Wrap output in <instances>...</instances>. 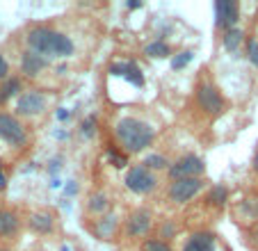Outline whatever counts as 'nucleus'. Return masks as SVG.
Instances as JSON below:
<instances>
[{
	"instance_id": "1",
	"label": "nucleus",
	"mask_w": 258,
	"mask_h": 251,
	"mask_svg": "<svg viewBox=\"0 0 258 251\" xmlns=\"http://www.w3.org/2000/svg\"><path fill=\"white\" fill-rule=\"evenodd\" d=\"M28 46L32 53L41 57H69L73 53V41L67 34L57 32L50 28H32L28 32Z\"/></svg>"
},
{
	"instance_id": "2",
	"label": "nucleus",
	"mask_w": 258,
	"mask_h": 251,
	"mask_svg": "<svg viewBox=\"0 0 258 251\" xmlns=\"http://www.w3.org/2000/svg\"><path fill=\"white\" fill-rule=\"evenodd\" d=\"M114 135H117V140L121 142V146L128 153H142L146 146H151V142L156 140V128L142 119L126 116V119H121L117 123Z\"/></svg>"
},
{
	"instance_id": "3",
	"label": "nucleus",
	"mask_w": 258,
	"mask_h": 251,
	"mask_svg": "<svg viewBox=\"0 0 258 251\" xmlns=\"http://www.w3.org/2000/svg\"><path fill=\"white\" fill-rule=\"evenodd\" d=\"M126 187L135 194H146V192H153L158 187V178L153 171H149L144 164H135L131 169L126 171V178H123Z\"/></svg>"
},
{
	"instance_id": "4",
	"label": "nucleus",
	"mask_w": 258,
	"mask_h": 251,
	"mask_svg": "<svg viewBox=\"0 0 258 251\" xmlns=\"http://www.w3.org/2000/svg\"><path fill=\"white\" fill-rule=\"evenodd\" d=\"M0 140L12 146H23L28 142L25 126L16 116L7 114V112H0Z\"/></svg>"
},
{
	"instance_id": "5",
	"label": "nucleus",
	"mask_w": 258,
	"mask_h": 251,
	"mask_svg": "<svg viewBox=\"0 0 258 251\" xmlns=\"http://www.w3.org/2000/svg\"><path fill=\"white\" fill-rule=\"evenodd\" d=\"M204 171H206L204 160H201L199 155H192V153L178 158L169 167V176L174 180H180V178H199Z\"/></svg>"
},
{
	"instance_id": "6",
	"label": "nucleus",
	"mask_w": 258,
	"mask_h": 251,
	"mask_svg": "<svg viewBox=\"0 0 258 251\" xmlns=\"http://www.w3.org/2000/svg\"><path fill=\"white\" fill-rule=\"evenodd\" d=\"M204 187V180L201 178H180L174 180L169 187V199L174 203H187L197 197Z\"/></svg>"
},
{
	"instance_id": "7",
	"label": "nucleus",
	"mask_w": 258,
	"mask_h": 251,
	"mask_svg": "<svg viewBox=\"0 0 258 251\" xmlns=\"http://www.w3.org/2000/svg\"><path fill=\"white\" fill-rule=\"evenodd\" d=\"M197 101H199V105L204 107L206 112H210V114H219V112H224V107H226V101L222 98V94L217 92V87H213L210 82L199 85V89H197Z\"/></svg>"
},
{
	"instance_id": "8",
	"label": "nucleus",
	"mask_w": 258,
	"mask_h": 251,
	"mask_svg": "<svg viewBox=\"0 0 258 251\" xmlns=\"http://www.w3.org/2000/svg\"><path fill=\"white\" fill-rule=\"evenodd\" d=\"M46 96L37 89L32 92H23L19 98H16V110H19L21 116H37L46 110Z\"/></svg>"
},
{
	"instance_id": "9",
	"label": "nucleus",
	"mask_w": 258,
	"mask_h": 251,
	"mask_svg": "<svg viewBox=\"0 0 258 251\" xmlns=\"http://www.w3.org/2000/svg\"><path fill=\"white\" fill-rule=\"evenodd\" d=\"M215 19H217L215 23H217L219 28L231 30L240 19L238 3H233V0H217V3H215Z\"/></svg>"
},
{
	"instance_id": "10",
	"label": "nucleus",
	"mask_w": 258,
	"mask_h": 251,
	"mask_svg": "<svg viewBox=\"0 0 258 251\" xmlns=\"http://www.w3.org/2000/svg\"><path fill=\"white\" fill-rule=\"evenodd\" d=\"M128 235H135V237H142L149 233V228H151V213L146 210V208H140V210H135V213L128 217Z\"/></svg>"
},
{
	"instance_id": "11",
	"label": "nucleus",
	"mask_w": 258,
	"mask_h": 251,
	"mask_svg": "<svg viewBox=\"0 0 258 251\" xmlns=\"http://www.w3.org/2000/svg\"><path fill=\"white\" fill-rule=\"evenodd\" d=\"M46 67H48V59L41 57V55H37V53H32V50H25L23 57H21V71L30 78L39 76Z\"/></svg>"
},
{
	"instance_id": "12",
	"label": "nucleus",
	"mask_w": 258,
	"mask_h": 251,
	"mask_svg": "<svg viewBox=\"0 0 258 251\" xmlns=\"http://www.w3.org/2000/svg\"><path fill=\"white\" fill-rule=\"evenodd\" d=\"M183 251H215V235L213 233H197L185 242Z\"/></svg>"
},
{
	"instance_id": "13",
	"label": "nucleus",
	"mask_w": 258,
	"mask_h": 251,
	"mask_svg": "<svg viewBox=\"0 0 258 251\" xmlns=\"http://www.w3.org/2000/svg\"><path fill=\"white\" fill-rule=\"evenodd\" d=\"M19 231V217L12 210H0V237H10Z\"/></svg>"
},
{
	"instance_id": "14",
	"label": "nucleus",
	"mask_w": 258,
	"mask_h": 251,
	"mask_svg": "<svg viewBox=\"0 0 258 251\" xmlns=\"http://www.w3.org/2000/svg\"><path fill=\"white\" fill-rule=\"evenodd\" d=\"M30 228L37 233H50L53 231V217L48 213H34L30 217Z\"/></svg>"
},
{
	"instance_id": "15",
	"label": "nucleus",
	"mask_w": 258,
	"mask_h": 251,
	"mask_svg": "<svg viewBox=\"0 0 258 251\" xmlns=\"http://www.w3.org/2000/svg\"><path fill=\"white\" fill-rule=\"evenodd\" d=\"M19 92H21V80L19 78H7V80L0 85V103L10 101V98L16 96Z\"/></svg>"
},
{
	"instance_id": "16",
	"label": "nucleus",
	"mask_w": 258,
	"mask_h": 251,
	"mask_svg": "<svg viewBox=\"0 0 258 251\" xmlns=\"http://www.w3.org/2000/svg\"><path fill=\"white\" fill-rule=\"evenodd\" d=\"M242 39H244V32L242 30H238V28H231V30H226V34H224V48L226 50H231V53H235V50L240 48V44H242Z\"/></svg>"
},
{
	"instance_id": "17",
	"label": "nucleus",
	"mask_w": 258,
	"mask_h": 251,
	"mask_svg": "<svg viewBox=\"0 0 258 251\" xmlns=\"http://www.w3.org/2000/svg\"><path fill=\"white\" fill-rule=\"evenodd\" d=\"M107 206H110V197H107L105 192H96V194H92V197H89V203H87L89 213H94V215L105 213Z\"/></svg>"
},
{
	"instance_id": "18",
	"label": "nucleus",
	"mask_w": 258,
	"mask_h": 251,
	"mask_svg": "<svg viewBox=\"0 0 258 251\" xmlns=\"http://www.w3.org/2000/svg\"><path fill=\"white\" fill-rule=\"evenodd\" d=\"M126 64V71H123V78H126L128 82H133L135 87H142L144 85V76H142V69L137 67L135 62H123Z\"/></svg>"
},
{
	"instance_id": "19",
	"label": "nucleus",
	"mask_w": 258,
	"mask_h": 251,
	"mask_svg": "<svg viewBox=\"0 0 258 251\" xmlns=\"http://www.w3.org/2000/svg\"><path fill=\"white\" fill-rule=\"evenodd\" d=\"M144 53L151 55V57H156V59H160V57H169L171 50H169V46H167L165 41H153V44H149L144 48Z\"/></svg>"
},
{
	"instance_id": "20",
	"label": "nucleus",
	"mask_w": 258,
	"mask_h": 251,
	"mask_svg": "<svg viewBox=\"0 0 258 251\" xmlns=\"http://www.w3.org/2000/svg\"><path fill=\"white\" fill-rule=\"evenodd\" d=\"M114 228H117V217H114V215H105V217L96 224V231L101 237H110V233H112Z\"/></svg>"
},
{
	"instance_id": "21",
	"label": "nucleus",
	"mask_w": 258,
	"mask_h": 251,
	"mask_svg": "<svg viewBox=\"0 0 258 251\" xmlns=\"http://www.w3.org/2000/svg\"><path fill=\"white\" fill-rule=\"evenodd\" d=\"M142 164H144V167H146V169H149V171H156V169H165V167H167V164H169V162H167V158H165V155L149 153V155H146V158H144V162H142Z\"/></svg>"
},
{
	"instance_id": "22",
	"label": "nucleus",
	"mask_w": 258,
	"mask_h": 251,
	"mask_svg": "<svg viewBox=\"0 0 258 251\" xmlns=\"http://www.w3.org/2000/svg\"><path fill=\"white\" fill-rule=\"evenodd\" d=\"M192 57H195V53H192V50H183V53L174 55V57H171V69H174V71H178V69L187 67V64L192 62Z\"/></svg>"
},
{
	"instance_id": "23",
	"label": "nucleus",
	"mask_w": 258,
	"mask_h": 251,
	"mask_svg": "<svg viewBox=\"0 0 258 251\" xmlns=\"http://www.w3.org/2000/svg\"><path fill=\"white\" fill-rule=\"evenodd\" d=\"M226 187H222V185H215L213 190H210V194H208V201L213 203V206H222V203L226 201Z\"/></svg>"
},
{
	"instance_id": "24",
	"label": "nucleus",
	"mask_w": 258,
	"mask_h": 251,
	"mask_svg": "<svg viewBox=\"0 0 258 251\" xmlns=\"http://www.w3.org/2000/svg\"><path fill=\"white\" fill-rule=\"evenodd\" d=\"M142 251H171V246L162 240H146L142 244Z\"/></svg>"
},
{
	"instance_id": "25",
	"label": "nucleus",
	"mask_w": 258,
	"mask_h": 251,
	"mask_svg": "<svg viewBox=\"0 0 258 251\" xmlns=\"http://www.w3.org/2000/svg\"><path fill=\"white\" fill-rule=\"evenodd\" d=\"M80 133H83L85 137H94V133H96V119L87 116V119L83 121V126H80Z\"/></svg>"
},
{
	"instance_id": "26",
	"label": "nucleus",
	"mask_w": 258,
	"mask_h": 251,
	"mask_svg": "<svg viewBox=\"0 0 258 251\" xmlns=\"http://www.w3.org/2000/svg\"><path fill=\"white\" fill-rule=\"evenodd\" d=\"M107 155H110V160H112V162H114V167H117V169H123V167H126V164H128L126 155L117 153V151H114V149H110V151H107Z\"/></svg>"
},
{
	"instance_id": "27",
	"label": "nucleus",
	"mask_w": 258,
	"mask_h": 251,
	"mask_svg": "<svg viewBox=\"0 0 258 251\" xmlns=\"http://www.w3.org/2000/svg\"><path fill=\"white\" fill-rule=\"evenodd\" d=\"M247 55H249V62H251L253 67H258V41H249Z\"/></svg>"
},
{
	"instance_id": "28",
	"label": "nucleus",
	"mask_w": 258,
	"mask_h": 251,
	"mask_svg": "<svg viewBox=\"0 0 258 251\" xmlns=\"http://www.w3.org/2000/svg\"><path fill=\"white\" fill-rule=\"evenodd\" d=\"M160 235L162 237H167V240H169V237H174L176 235V226L171 222H167V224H162V231H160Z\"/></svg>"
},
{
	"instance_id": "29",
	"label": "nucleus",
	"mask_w": 258,
	"mask_h": 251,
	"mask_svg": "<svg viewBox=\"0 0 258 251\" xmlns=\"http://www.w3.org/2000/svg\"><path fill=\"white\" fill-rule=\"evenodd\" d=\"M7 73H10V67H7L5 57L0 55V80H7Z\"/></svg>"
},
{
	"instance_id": "30",
	"label": "nucleus",
	"mask_w": 258,
	"mask_h": 251,
	"mask_svg": "<svg viewBox=\"0 0 258 251\" xmlns=\"http://www.w3.org/2000/svg\"><path fill=\"white\" fill-rule=\"evenodd\" d=\"M7 187V176L3 174V164H0V190Z\"/></svg>"
},
{
	"instance_id": "31",
	"label": "nucleus",
	"mask_w": 258,
	"mask_h": 251,
	"mask_svg": "<svg viewBox=\"0 0 258 251\" xmlns=\"http://www.w3.org/2000/svg\"><path fill=\"white\" fill-rule=\"evenodd\" d=\"M73 192H78V185L73 183V180H69V185H67V194H73Z\"/></svg>"
},
{
	"instance_id": "32",
	"label": "nucleus",
	"mask_w": 258,
	"mask_h": 251,
	"mask_svg": "<svg viewBox=\"0 0 258 251\" xmlns=\"http://www.w3.org/2000/svg\"><path fill=\"white\" fill-rule=\"evenodd\" d=\"M57 119H59V121L69 119V112H67V110H64V107H59V110H57Z\"/></svg>"
},
{
	"instance_id": "33",
	"label": "nucleus",
	"mask_w": 258,
	"mask_h": 251,
	"mask_svg": "<svg viewBox=\"0 0 258 251\" xmlns=\"http://www.w3.org/2000/svg\"><path fill=\"white\" fill-rule=\"evenodd\" d=\"M128 10H137V7H142V3H128Z\"/></svg>"
},
{
	"instance_id": "34",
	"label": "nucleus",
	"mask_w": 258,
	"mask_h": 251,
	"mask_svg": "<svg viewBox=\"0 0 258 251\" xmlns=\"http://www.w3.org/2000/svg\"><path fill=\"white\" fill-rule=\"evenodd\" d=\"M253 169L258 171V149H256V155H253Z\"/></svg>"
},
{
	"instance_id": "35",
	"label": "nucleus",
	"mask_w": 258,
	"mask_h": 251,
	"mask_svg": "<svg viewBox=\"0 0 258 251\" xmlns=\"http://www.w3.org/2000/svg\"><path fill=\"white\" fill-rule=\"evenodd\" d=\"M0 251H10V249H7V246H0Z\"/></svg>"
},
{
	"instance_id": "36",
	"label": "nucleus",
	"mask_w": 258,
	"mask_h": 251,
	"mask_svg": "<svg viewBox=\"0 0 258 251\" xmlns=\"http://www.w3.org/2000/svg\"><path fill=\"white\" fill-rule=\"evenodd\" d=\"M62 251H69V246H62Z\"/></svg>"
}]
</instances>
